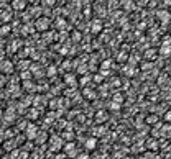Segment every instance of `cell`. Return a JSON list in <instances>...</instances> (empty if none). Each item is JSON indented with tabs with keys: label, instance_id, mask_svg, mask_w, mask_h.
Instances as JSON below:
<instances>
[{
	"label": "cell",
	"instance_id": "6da1fadb",
	"mask_svg": "<svg viewBox=\"0 0 171 159\" xmlns=\"http://www.w3.org/2000/svg\"><path fill=\"white\" fill-rule=\"evenodd\" d=\"M35 26H36V30H39V31H44V30H48V26H49V21L46 20V18H39L36 23H35Z\"/></svg>",
	"mask_w": 171,
	"mask_h": 159
},
{
	"label": "cell",
	"instance_id": "7a4b0ae2",
	"mask_svg": "<svg viewBox=\"0 0 171 159\" xmlns=\"http://www.w3.org/2000/svg\"><path fill=\"white\" fill-rule=\"evenodd\" d=\"M12 7H13L15 10H23V8L26 7V2H25V0H13V2H12Z\"/></svg>",
	"mask_w": 171,
	"mask_h": 159
},
{
	"label": "cell",
	"instance_id": "3957f363",
	"mask_svg": "<svg viewBox=\"0 0 171 159\" xmlns=\"http://www.w3.org/2000/svg\"><path fill=\"white\" fill-rule=\"evenodd\" d=\"M36 131H38V130H36V126H35V125H33V126H31V125H30V126H28L26 128V138H35V136H36Z\"/></svg>",
	"mask_w": 171,
	"mask_h": 159
},
{
	"label": "cell",
	"instance_id": "277c9868",
	"mask_svg": "<svg viewBox=\"0 0 171 159\" xmlns=\"http://www.w3.org/2000/svg\"><path fill=\"white\" fill-rule=\"evenodd\" d=\"M0 66H2L3 72H12L13 71V66H12V62H10V61H2V64H0Z\"/></svg>",
	"mask_w": 171,
	"mask_h": 159
},
{
	"label": "cell",
	"instance_id": "5b68a950",
	"mask_svg": "<svg viewBox=\"0 0 171 159\" xmlns=\"http://www.w3.org/2000/svg\"><path fill=\"white\" fill-rule=\"evenodd\" d=\"M159 54H161V56H169V54H171V46H168V44H163L161 49H159Z\"/></svg>",
	"mask_w": 171,
	"mask_h": 159
},
{
	"label": "cell",
	"instance_id": "8992f818",
	"mask_svg": "<svg viewBox=\"0 0 171 159\" xmlns=\"http://www.w3.org/2000/svg\"><path fill=\"white\" fill-rule=\"evenodd\" d=\"M95 144H97V141H95L94 138H90V139L86 141V148H87V149H94Z\"/></svg>",
	"mask_w": 171,
	"mask_h": 159
},
{
	"label": "cell",
	"instance_id": "52a82bcc",
	"mask_svg": "<svg viewBox=\"0 0 171 159\" xmlns=\"http://www.w3.org/2000/svg\"><path fill=\"white\" fill-rule=\"evenodd\" d=\"M159 18L164 20V21H168L169 20V13L168 12H161V13H159Z\"/></svg>",
	"mask_w": 171,
	"mask_h": 159
},
{
	"label": "cell",
	"instance_id": "ba28073f",
	"mask_svg": "<svg viewBox=\"0 0 171 159\" xmlns=\"http://www.w3.org/2000/svg\"><path fill=\"white\" fill-rule=\"evenodd\" d=\"M148 148H150V149H156V143L155 141H150V143H148Z\"/></svg>",
	"mask_w": 171,
	"mask_h": 159
},
{
	"label": "cell",
	"instance_id": "9c48e42d",
	"mask_svg": "<svg viewBox=\"0 0 171 159\" xmlns=\"http://www.w3.org/2000/svg\"><path fill=\"white\" fill-rule=\"evenodd\" d=\"M166 120H168V121H171V113H166Z\"/></svg>",
	"mask_w": 171,
	"mask_h": 159
},
{
	"label": "cell",
	"instance_id": "30bf717a",
	"mask_svg": "<svg viewBox=\"0 0 171 159\" xmlns=\"http://www.w3.org/2000/svg\"><path fill=\"white\" fill-rule=\"evenodd\" d=\"M2 59H3V53L0 51V61H2Z\"/></svg>",
	"mask_w": 171,
	"mask_h": 159
}]
</instances>
